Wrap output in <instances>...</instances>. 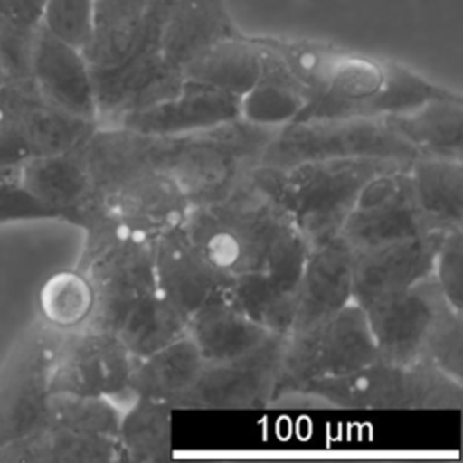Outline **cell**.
<instances>
[{"label": "cell", "mask_w": 463, "mask_h": 463, "mask_svg": "<svg viewBox=\"0 0 463 463\" xmlns=\"http://www.w3.org/2000/svg\"><path fill=\"white\" fill-rule=\"evenodd\" d=\"M260 40L307 92V103L295 121L383 118L454 94L402 63L335 43L279 36Z\"/></svg>", "instance_id": "cell-1"}, {"label": "cell", "mask_w": 463, "mask_h": 463, "mask_svg": "<svg viewBox=\"0 0 463 463\" xmlns=\"http://www.w3.org/2000/svg\"><path fill=\"white\" fill-rule=\"evenodd\" d=\"M183 228L219 271L264 273L297 291L311 248L251 175L226 197L192 206Z\"/></svg>", "instance_id": "cell-2"}, {"label": "cell", "mask_w": 463, "mask_h": 463, "mask_svg": "<svg viewBox=\"0 0 463 463\" xmlns=\"http://www.w3.org/2000/svg\"><path fill=\"white\" fill-rule=\"evenodd\" d=\"M409 163L383 157L317 159L273 168L259 165L251 181L293 221L309 248L340 235L364 184L378 174L407 168Z\"/></svg>", "instance_id": "cell-3"}, {"label": "cell", "mask_w": 463, "mask_h": 463, "mask_svg": "<svg viewBox=\"0 0 463 463\" xmlns=\"http://www.w3.org/2000/svg\"><path fill=\"white\" fill-rule=\"evenodd\" d=\"M275 132L235 118L204 130L159 136V172L184 190L192 206L219 201L260 165Z\"/></svg>", "instance_id": "cell-4"}, {"label": "cell", "mask_w": 463, "mask_h": 463, "mask_svg": "<svg viewBox=\"0 0 463 463\" xmlns=\"http://www.w3.org/2000/svg\"><path fill=\"white\" fill-rule=\"evenodd\" d=\"M295 392L340 409H459L463 382L427 360L400 365L378 358L344 374L309 380Z\"/></svg>", "instance_id": "cell-5"}, {"label": "cell", "mask_w": 463, "mask_h": 463, "mask_svg": "<svg viewBox=\"0 0 463 463\" xmlns=\"http://www.w3.org/2000/svg\"><path fill=\"white\" fill-rule=\"evenodd\" d=\"M67 333L36 317L0 364V450L43 425L52 396V371Z\"/></svg>", "instance_id": "cell-6"}, {"label": "cell", "mask_w": 463, "mask_h": 463, "mask_svg": "<svg viewBox=\"0 0 463 463\" xmlns=\"http://www.w3.org/2000/svg\"><path fill=\"white\" fill-rule=\"evenodd\" d=\"M416 150L382 118H318L279 127L260 165L289 168L304 161L383 157L411 163Z\"/></svg>", "instance_id": "cell-7"}, {"label": "cell", "mask_w": 463, "mask_h": 463, "mask_svg": "<svg viewBox=\"0 0 463 463\" xmlns=\"http://www.w3.org/2000/svg\"><path fill=\"white\" fill-rule=\"evenodd\" d=\"M378 360L365 311L349 302L318 327L286 338L277 398L302 383L354 371Z\"/></svg>", "instance_id": "cell-8"}, {"label": "cell", "mask_w": 463, "mask_h": 463, "mask_svg": "<svg viewBox=\"0 0 463 463\" xmlns=\"http://www.w3.org/2000/svg\"><path fill=\"white\" fill-rule=\"evenodd\" d=\"M286 338L271 335L253 351L221 362H204L192 387L174 409H257L277 400Z\"/></svg>", "instance_id": "cell-9"}, {"label": "cell", "mask_w": 463, "mask_h": 463, "mask_svg": "<svg viewBox=\"0 0 463 463\" xmlns=\"http://www.w3.org/2000/svg\"><path fill=\"white\" fill-rule=\"evenodd\" d=\"M407 168L378 174L360 190L340 230L353 251L443 232L434 230L423 215Z\"/></svg>", "instance_id": "cell-10"}, {"label": "cell", "mask_w": 463, "mask_h": 463, "mask_svg": "<svg viewBox=\"0 0 463 463\" xmlns=\"http://www.w3.org/2000/svg\"><path fill=\"white\" fill-rule=\"evenodd\" d=\"M134 364V354L114 333L83 326L67 333L51 391L116 400L130 394Z\"/></svg>", "instance_id": "cell-11"}, {"label": "cell", "mask_w": 463, "mask_h": 463, "mask_svg": "<svg viewBox=\"0 0 463 463\" xmlns=\"http://www.w3.org/2000/svg\"><path fill=\"white\" fill-rule=\"evenodd\" d=\"M449 307L432 275L365 307L378 358L400 365L423 360L427 342Z\"/></svg>", "instance_id": "cell-12"}, {"label": "cell", "mask_w": 463, "mask_h": 463, "mask_svg": "<svg viewBox=\"0 0 463 463\" xmlns=\"http://www.w3.org/2000/svg\"><path fill=\"white\" fill-rule=\"evenodd\" d=\"M445 232H429L353 251V302L365 309L430 277Z\"/></svg>", "instance_id": "cell-13"}, {"label": "cell", "mask_w": 463, "mask_h": 463, "mask_svg": "<svg viewBox=\"0 0 463 463\" xmlns=\"http://www.w3.org/2000/svg\"><path fill=\"white\" fill-rule=\"evenodd\" d=\"M29 80L51 105L98 123L90 67L81 49L58 38L43 25L31 47Z\"/></svg>", "instance_id": "cell-14"}, {"label": "cell", "mask_w": 463, "mask_h": 463, "mask_svg": "<svg viewBox=\"0 0 463 463\" xmlns=\"http://www.w3.org/2000/svg\"><path fill=\"white\" fill-rule=\"evenodd\" d=\"M159 136L119 125H98L74 152L92 190L110 195L141 175L159 172Z\"/></svg>", "instance_id": "cell-15"}, {"label": "cell", "mask_w": 463, "mask_h": 463, "mask_svg": "<svg viewBox=\"0 0 463 463\" xmlns=\"http://www.w3.org/2000/svg\"><path fill=\"white\" fill-rule=\"evenodd\" d=\"M353 302V250L338 235L311 248L297 284V309L288 336L304 335Z\"/></svg>", "instance_id": "cell-16"}, {"label": "cell", "mask_w": 463, "mask_h": 463, "mask_svg": "<svg viewBox=\"0 0 463 463\" xmlns=\"http://www.w3.org/2000/svg\"><path fill=\"white\" fill-rule=\"evenodd\" d=\"M152 266L159 295L186 318L228 279L203 255L183 226L152 239Z\"/></svg>", "instance_id": "cell-17"}, {"label": "cell", "mask_w": 463, "mask_h": 463, "mask_svg": "<svg viewBox=\"0 0 463 463\" xmlns=\"http://www.w3.org/2000/svg\"><path fill=\"white\" fill-rule=\"evenodd\" d=\"M239 33L242 31L224 0H165L157 25V49L163 60L183 74L212 45Z\"/></svg>", "instance_id": "cell-18"}, {"label": "cell", "mask_w": 463, "mask_h": 463, "mask_svg": "<svg viewBox=\"0 0 463 463\" xmlns=\"http://www.w3.org/2000/svg\"><path fill=\"white\" fill-rule=\"evenodd\" d=\"M239 118V96L190 80L170 98L130 114L116 125L148 136H179Z\"/></svg>", "instance_id": "cell-19"}, {"label": "cell", "mask_w": 463, "mask_h": 463, "mask_svg": "<svg viewBox=\"0 0 463 463\" xmlns=\"http://www.w3.org/2000/svg\"><path fill=\"white\" fill-rule=\"evenodd\" d=\"M188 318L159 291L94 306L85 326L114 333L134 358H143L186 335Z\"/></svg>", "instance_id": "cell-20"}, {"label": "cell", "mask_w": 463, "mask_h": 463, "mask_svg": "<svg viewBox=\"0 0 463 463\" xmlns=\"http://www.w3.org/2000/svg\"><path fill=\"white\" fill-rule=\"evenodd\" d=\"M105 197L128 233L150 241L183 226L192 210L184 190L165 172L141 175Z\"/></svg>", "instance_id": "cell-21"}, {"label": "cell", "mask_w": 463, "mask_h": 463, "mask_svg": "<svg viewBox=\"0 0 463 463\" xmlns=\"http://www.w3.org/2000/svg\"><path fill=\"white\" fill-rule=\"evenodd\" d=\"M163 0H94L92 29L81 52L90 71L125 61L143 42Z\"/></svg>", "instance_id": "cell-22"}, {"label": "cell", "mask_w": 463, "mask_h": 463, "mask_svg": "<svg viewBox=\"0 0 463 463\" xmlns=\"http://www.w3.org/2000/svg\"><path fill=\"white\" fill-rule=\"evenodd\" d=\"M186 335L204 362L237 358L259 347L271 333L242 315L222 293L213 291L186 322Z\"/></svg>", "instance_id": "cell-23"}, {"label": "cell", "mask_w": 463, "mask_h": 463, "mask_svg": "<svg viewBox=\"0 0 463 463\" xmlns=\"http://www.w3.org/2000/svg\"><path fill=\"white\" fill-rule=\"evenodd\" d=\"M22 186L52 219L74 222L78 210L94 194L74 150L38 156L18 165Z\"/></svg>", "instance_id": "cell-24"}, {"label": "cell", "mask_w": 463, "mask_h": 463, "mask_svg": "<svg viewBox=\"0 0 463 463\" xmlns=\"http://www.w3.org/2000/svg\"><path fill=\"white\" fill-rule=\"evenodd\" d=\"M418 156L463 159V98L454 92L382 118Z\"/></svg>", "instance_id": "cell-25"}, {"label": "cell", "mask_w": 463, "mask_h": 463, "mask_svg": "<svg viewBox=\"0 0 463 463\" xmlns=\"http://www.w3.org/2000/svg\"><path fill=\"white\" fill-rule=\"evenodd\" d=\"M257 40L262 47V65L255 83L239 98V118L279 128L297 119L307 103V92L260 36Z\"/></svg>", "instance_id": "cell-26"}, {"label": "cell", "mask_w": 463, "mask_h": 463, "mask_svg": "<svg viewBox=\"0 0 463 463\" xmlns=\"http://www.w3.org/2000/svg\"><path fill=\"white\" fill-rule=\"evenodd\" d=\"M118 438L81 434L42 425L31 436L0 450V463H121Z\"/></svg>", "instance_id": "cell-27"}, {"label": "cell", "mask_w": 463, "mask_h": 463, "mask_svg": "<svg viewBox=\"0 0 463 463\" xmlns=\"http://www.w3.org/2000/svg\"><path fill=\"white\" fill-rule=\"evenodd\" d=\"M204 360L188 335L136 358L128 391L132 396L174 403L192 387Z\"/></svg>", "instance_id": "cell-28"}, {"label": "cell", "mask_w": 463, "mask_h": 463, "mask_svg": "<svg viewBox=\"0 0 463 463\" xmlns=\"http://www.w3.org/2000/svg\"><path fill=\"white\" fill-rule=\"evenodd\" d=\"M407 172L430 226L434 230L463 228V159L416 156Z\"/></svg>", "instance_id": "cell-29"}, {"label": "cell", "mask_w": 463, "mask_h": 463, "mask_svg": "<svg viewBox=\"0 0 463 463\" xmlns=\"http://www.w3.org/2000/svg\"><path fill=\"white\" fill-rule=\"evenodd\" d=\"M260 65L262 47L257 36L239 33L204 51L183 71V76L241 98L255 83Z\"/></svg>", "instance_id": "cell-30"}, {"label": "cell", "mask_w": 463, "mask_h": 463, "mask_svg": "<svg viewBox=\"0 0 463 463\" xmlns=\"http://www.w3.org/2000/svg\"><path fill=\"white\" fill-rule=\"evenodd\" d=\"M222 293L264 331L289 335L297 309V291L284 288L264 273H239L228 275Z\"/></svg>", "instance_id": "cell-31"}, {"label": "cell", "mask_w": 463, "mask_h": 463, "mask_svg": "<svg viewBox=\"0 0 463 463\" xmlns=\"http://www.w3.org/2000/svg\"><path fill=\"white\" fill-rule=\"evenodd\" d=\"M172 411L166 402L134 396L130 409L121 414L116 436L125 461L152 463L170 456Z\"/></svg>", "instance_id": "cell-32"}, {"label": "cell", "mask_w": 463, "mask_h": 463, "mask_svg": "<svg viewBox=\"0 0 463 463\" xmlns=\"http://www.w3.org/2000/svg\"><path fill=\"white\" fill-rule=\"evenodd\" d=\"M92 307L94 288L80 268L52 273L38 293V318L61 331L83 327L90 318Z\"/></svg>", "instance_id": "cell-33"}, {"label": "cell", "mask_w": 463, "mask_h": 463, "mask_svg": "<svg viewBox=\"0 0 463 463\" xmlns=\"http://www.w3.org/2000/svg\"><path fill=\"white\" fill-rule=\"evenodd\" d=\"M47 0H0V52L13 78H29V56Z\"/></svg>", "instance_id": "cell-34"}, {"label": "cell", "mask_w": 463, "mask_h": 463, "mask_svg": "<svg viewBox=\"0 0 463 463\" xmlns=\"http://www.w3.org/2000/svg\"><path fill=\"white\" fill-rule=\"evenodd\" d=\"M119 420L121 412L109 398L52 392L43 425L116 438Z\"/></svg>", "instance_id": "cell-35"}, {"label": "cell", "mask_w": 463, "mask_h": 463, "mask_svg": "<svg viewBox=\"0 0 463 463\" xmlns=\"http://www.w3.org/2000/svg\"><path fill=\"white\" fill-rule=\"evenodd\" d=\"M463 311L449 307L438 320L423 360L430 362L449 376L463 382Z\"/></svg>", "instance_id": "cell-36"}, {"label": "cell", "mask_w": 463, "mask_h": 463, "mask_svg": "<svg viewBox=\"0 0 463 463\" xmlns=\"http://www.w3.org/2000/svg\"><path fill=\"white\" fill-rule=\"evenodd\" d=\"M432 279L447 302L463 311V228L443 233L434 255Z\"/></svg>", "instance_id": "cell-37"}, {"label": "cell", "mask_w": 463, "mask_h": 463, "mask_svg": "<svg viewBox=\"0 0 463 463\" xmlns=\"http://www.w3.org/2000/svg\"><path fill=\"white\" fill-rule=\"evenodd\" d=\"M92 5L94 0H47L42 25L81 49L90 36Z\"/></svg>", "instance_id": "cell-38"}, {"label": "cell", "mask_w": 463, "mask_h": 463, "mask_svg": "<svg viewBox=\"0 0 463 463\" xmlns=\"http://www.w3.org/2000/svg\"><path fill=\"white\" fill-rule=\"evenodd\" d=\"M52 219L22 186L18 166L0 163V224Z\"/></svg>", "instance_id": "cell-39"}, {"label": "cell", "mask_w": 463, "mask_h": 463, "mask_svg": "<svg viewBox=\"0 0 463 463\" xmlns=\"http://www.w3.org/2000/svg\"><path fill=\"white\" fill-rule=\"evenodd\" d=\"M11 78H13V76H11V72H9V69H7L5 61H4V56H2V52H0V85H2L4 81L11 80Z\"/></svg>", "instance_id": "cell-40"}]
</instances>
